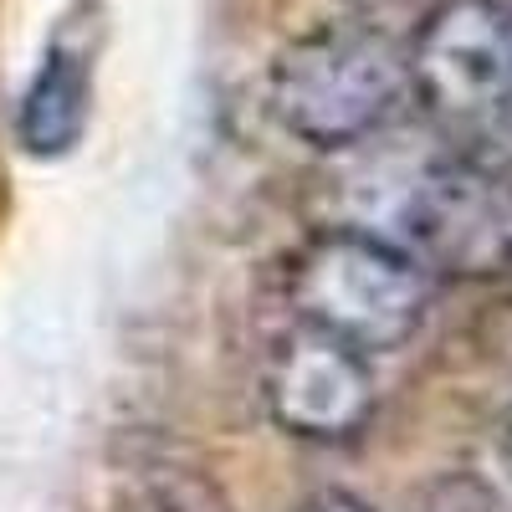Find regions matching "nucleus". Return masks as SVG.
<instances>
[{
	"mask_svg": "<svg viewBox=\"0 0 512 512\" xmlns=\"http://www.w3.org/2000/svg\"><path fill=\"white\" fill-rule=\"evenodd\" d=\"M410 98L405 47L374 26H323L297 36L272 67V108L313 149H349L379 134Z\"/></svg>",
	"mask_w": 512,
	"mask_h": 512,
	"instance_id": "2",
	"label": "nucleus"
},
{
	"mask_svg": "<svg viewBox=\"0 0 512 512\" xmlns=\"http://www.w3.org/2000/svg\"><path fill=\"white\" fill-rule=\"evenodd\" d=\"M88 62L77 52H62L52 47L41 57L31 88L21 98V113H16V134L26 144V154H67L82 134V123H88Z\"/></svg>",
	"mask_w": 512,
	"mask_h": 512,
	"instance_id": "6",
	"label": "nucleus"
},
{
	"mask_svg": "<svg viewBox=\"0 0 512 512\" xmlns=\"http://www.w3.org/2000/svg\"><path fill=\"white\" fill-rule=\"evenodd\" d=\"M287 303L303 328L359 354H390L431 313V272L374 226L318 231L287 262Z\"/></svg>",
	"mask_w": 512,
	"mask_h": 512,
	"instance_id": "1",
	"label": "nucleus"
},
{
	"mask_svg": "<svg viewBox=\"0 0 512 512\" xmlns=\"http://www.w3.org/2000/svg\"><path fill=\"white\" fill-rule=\"evenodd\" d=\"M297 512H374L364 497H354V492H318V497H308Z\"/></svg>",
	"mask_w": 512,
	"mask_h": 512,
	"instance_id": "8",
	"label": "nucleus"
},
{
	"mask_svg": "<svg viewBox=\"0 0 512 512\" xmlns=\"http://www.w3.org/2000/svg\"><path fill=\"white\" fill-rule=\"evenodd\" d=\"M374 231L405 246L425 272H512V175L477 159H425Z\"/></svg>",
	"mask_w": 512,
	"mask_h": 512,
	"instance_id": "3",
	"label": "nucleus"
},
{
	"mask_svg": "<svg viewBox=\"0 0 512 512\" xmlns=\"http://www.w3.org/2000/svg\"><path fill=\"white\" fill-rule=\"evenodd\" d=\"M262 400L277 431L297 441H313V446L349 441L364 431L374 410L369 354L297 323V333H287L267 359Z\"/></svg>",
	"mask_w": 512,
	"mask_h": 512,
	"instance_id": "5",
	"label": "nucleus"
},
{
	"mask_svg": "<svg viewBox=\"0 0 512 512\" xmlns=\"http://www.w3.org/2000/svg\"><path fill=\"white\" fill-rule=\"evenodd\" d=\"M410 98L441 123H482L512 108V6L436 0L405 47Z\"/></svg>",
	"mask_w": 512,
	"mask_h": 512,
	"instance_id": "4",
	"label": "nucleus"
},
{
	"mask_svg": "<svg viewBox=\"0 0 512 512\" xmlns=\"http://www.w3.org/2000/svg\"><path fill=\"white\" fill-rule=\"evenodd\" d=\"M487 461H492V477L512 492V410H502V420L492 425V441H487Z\"/></svg>",
	"mask_w": 512,
	"mask_h": 512,
	"instance_id": "7",
	"label": "nucleus"
}]
</instances>
